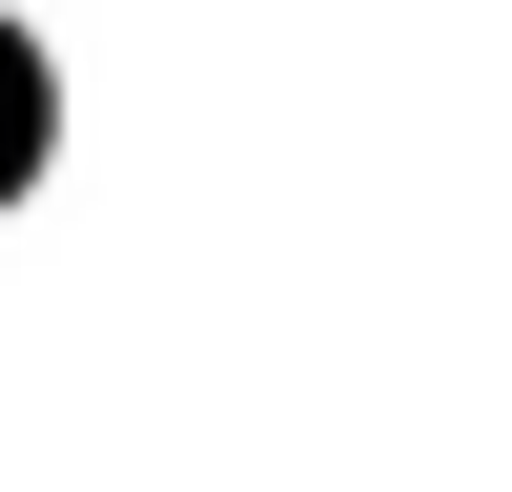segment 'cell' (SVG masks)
Returning <instances> with one entry per match:
<instances>
[{"label": "cell", "instance_id": "1", "mask_svg": "<svg viewBox=\"0 0 512 492\" xmlns=\"http://www.w3.org/2000/svg\"><path fill=\"white\" fill-rule=\"evenodd\" d=\"M41 123H62V103H41V41H21V21H0V205H21V185H41Z\"/></svg>", "mask_w": 512, "mask_h": 492}]
</instances>
